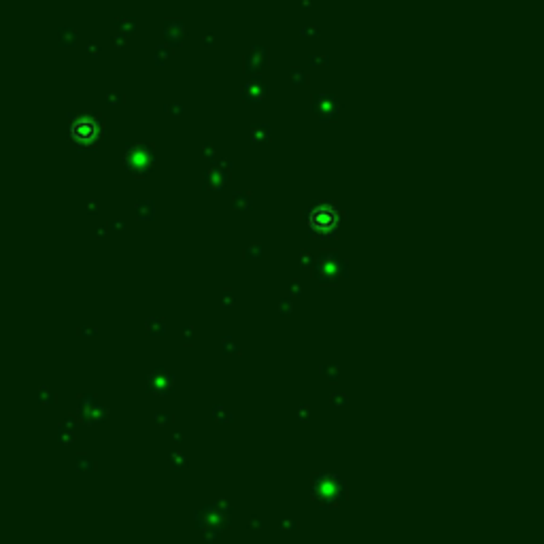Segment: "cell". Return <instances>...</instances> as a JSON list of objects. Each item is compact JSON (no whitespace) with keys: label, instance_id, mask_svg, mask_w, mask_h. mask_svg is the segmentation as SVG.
Segmentation results:
<instances>
[{"label":"cell","instance_id":"obj_1","mask_svg":"<svg viewBox=\"0 0 544 544\" xmlns=\"http://www.w3.org/2000/svg\"><path fill=\"white\" fill-rule=\"evenodd\" d=\"M338 223V213L334 207H319L310 215V227L317 232H330Z\"/></svg>","mask_w":544,"mask_h":544},{"label":"cell","instance_id":"obj_2","mask_svg":"<svg viewBox=\"0 0 544 544\" xmlns=\"http://www.w3.org/2000/svg\"><path fill=\"white\" fill-rule=\"evenodd\" d=\"M70 132L79 142H90V140H94L96 136H98V126H96V122H92V119L81 117V119H77V122L72 124Z\"/></svg>","mask_w":544,"mask_h":544}]
</instances>
